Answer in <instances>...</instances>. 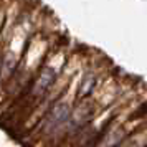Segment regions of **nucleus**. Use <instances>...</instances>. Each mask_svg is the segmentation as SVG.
Segmentation results:
<instances>
[{
	"instance_id": "1",
	"label": "nucleus",
	"mask_w": 147,
	"mask_h": 147,
	"mask_svg": "<svg viewBox=\"0 0 147 147\" xmlns=\"http://www.w3.org/2000/svg\"><path fill=\"white\" fill-rule=\"evenodd\" d=\"M68 111H69V106H68L66 102H58V104L45 116V119L41 122L43 132H50V131H53L55 127L60 126L61 122L68 117Z\"/></svg>"
},
{
	"instance_id": "2",
	"label": "nucleus",
	"mask_w": 147,
	"mask_h": 147,
	"mask_svg": "<svg viewBox=\"0 0 147 147\" xmlns=\"http://www.w3.org/2000/svg\"><path fill=\"white\" fill-rule=\"evenodd\" d=\"M53 76H55V71H53V69L45 68V69L40 73V76L36 78L35 84L32 86L28 98H33V99H35V98H40L41 94H43V93L48 89V86L53 83Z\"/></svg>"
},
{
	"instance_id": "3",
	"label": "nucleus",
	"mask_w": 147,
	"mask_h": 147,
	"mask_svg": "<svg viewBox=\"0 0 147 147\" xmlns=\"http://www.w3.org/2000/svg\"><path fill=\"white\" fill-rule=\"evenodd\" d=\"M0 66H2V58H0Z\"/></svg>"
}]
</instances>
